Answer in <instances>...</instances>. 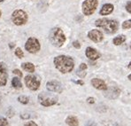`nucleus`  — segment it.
Returning a JSON list of instances; mask_svg holds the SVG:
<instances>
[{
	"instance_id": "7c9ffc66",
	"label": "nucleus",
	"mask_w": 131,
	"mask_h": 126,
	"mask_svg": "<svg viewBox=\"0 0 131 126\" xmlns=\"http://www.w3.org/2000/svg\"><path fill=\"white\" fill-rule=\"evenodd\" d=\"M87 101H88V103H89V104H93V103H95V99L92 98V97H89V98L87 99Z\"/></svg>"
},
{
	"instance_id": "4be33fe9",
	"label": "nucleus",
	"mask_w": 131,
	"mask_h": 126,
	"mask_svg": "<svg viewBox=\"0 0 131 126\" xmlns=\"http://www.w3.org/2000/svg\"><path fill=\"white\" fill-rule=\"evenodd\" d=\"M0 126H10L6 118L3 117V116H0Z\"/></svg>"
},
{
	"instance_id": "c9c22d12",
	"label": "nucleus",
	"mask_w": 131,
	"mask_h": 126,
	"mask_svg": "<svg viewBox=\"0 0 131 126\" xmlns=\"http://www.w3.org/2000/svg\"><path fill=\"white\" fill-rule=\"evenodd\" d=\"M10 47H11V48H13V44H12V43H11V44H10Z\"/></svg>"
},
{
	"instance_id": "e433bc0d",
	"label": "nucleus",
	"mask_w": 131,
	"mask_h": 126,
	"mask_svg": "<svg viewBox=\"0 0 131 126\" xmlns=\"http://www.w3.org/2000/svg\"><path fill=\"white\" fill-rule=\"evenodd\" d=\"M1 99H2V96L0 95V103H1Z\"/></svg>"
},
{
	"instance_id": "b1692460",
	"label": "nucleus",
	"mask_w": 131,
	"mask_h": 126,
	"mask_svg": "<svg viewBox=\"0 0 131 126\" xmlns=\"http://www.w3.org/2000/svg\"><path fill=\"white\" fill-rule=\"evenodd\" d=\"M14 114H15V112L13 111L12 107H10V108H9V109L6 111V116H8V117H13Z\"/></svg>"
},
{
	"instance_id": "f257e3e1",
	"label": "nucleus",
	"mask_w": 131,
	"mask_h": 126,
	"mask_svg": "<svg viewBox=\"0 0 131 126\" xmlns=\"http://www.w3.org/2000/svg\"><path fill=\"white\" fill-rule=\"evenodd\" d=\"M54 66L62 74L70 73L74 67V61L72 57L66 55H59L54 58Z\"/></svg>"
},
{
	"instance_id": "ea45409f",
	"label": "nucleus",
	"mask_w": 131,
	"mask_h": 126,
	"mask_svg": "<svg viewBox=\"0 0 131 126\" xmlns=\"http://www.w3.org/2000/svg\"><path fill=\"white\" fill-rule=\"evenodd\" d=\"M130 49H131V43H130Z\"/></svg>"
},
{
	"instance_id": "473e14b6",
	"label": "nucleus",
	"mask_w": 131,
	"mask_h": 126,
	"mask_svg": "<svg viewBox=\"0 0 131 126\" xmlns=\"http://www.w3.org/2000/svg\"><path fill=\"white\" fill-rule=\"evenodd\" d=\"M76 84H81V85H83V84H84V83H83V81H82V80H79V81H77V82H76Z\"/></svg>"
},
{
	"instance_id": "9d476101",
	"label": "nucleus",
	"mask_w": 131,
	"mask_h": 126,
	"mask_svg": "<svg viewBox=\"0 0 131 126\" xmlns=\"http://www.w3.org/2000/svg\"><path fill=\"white\" fill-rule=\"evenodd\" d=\"M7 78H8V73H7L6 64L1 61L0 62V86L6 85Z\"/></svg>"
},
{
	"instance_id": "f8f14e48",
	"label": "nucleus",
	"mask_w": 131,
	"mask_h": 126,
	"mask_svg": "<svg viewBox=\"0 0 131 126\" xmlns=\"http://www.w3.org/2000/svg\"><path fill=\"white\" fill-rule=\"evenodd\" d=\"M85 54H86L87 58L90 61H97L101 57L100 53H98L96 49L92 48V47H87L86 51H85Z\"/></svg>"
},
{
	"instance_id": "4c0bfd02",
	"label": "nucleus",
	"mask_w": 131,
	"mask_h": 126,
	"mask_svg": "<svg viewBox=\"0 0 131 126\" xmlns=\"http://www.w3.org/2000/svg\"><path fill=\"white\" fill-rule=\"evenodd\" d=\"M1 14H2V13H1V10H0V17H1Z\"/></svg>"
},
{
	"instance_id": "0eeeda50",
	"label": "nucleus",
	"mask_w": 131,
	"mask_h": 126,
	"mask_svg": "<svg viewBox=\"0 0 131 126\" xmlns=\"http://www.w3.org/2000/svg\"><path fill=\"white\" fill-rule=\"evenodd\" d=\"M24 82H25L26 86L28 87L29 90L33 91H37L40 87L41 84V79L39 76H35V75H29V76H27L24 79Z\"/></svg>"
},
{
	"instance_id": "f704fd0d",
	"label": "nucleus",
	"mask_w": 131,
	"mask_h": 126,
	"mask_svg": "<svg viewBox=\"0 0 131 126\" xmlns=\"http://www.w3.org/2000/svg\"><path fill=\"white\" fill-rule=\"evenodd\" d=\"M128 78H129V81H131V74L130 75H129V76H128Z\"/></svg>"
},
{
	"instance_id": "ddd939ff",
	"label": "nucleus",
	"mask_w": 131,
	"mask_h": 126,
	"mask_svg": "<svg viewBox=\"0 0 131 126\" xmlns=\"http://www.w3.org/2000/svg\"><path fill=\"white\" fill-rule=\"evenodd\" d=\"M90 84L94 88L97 89V90L106 91L108 89L106 83L104 82L102 79H99V78H93V79L90 81Z\"/></svg>"
},
{
	"instance_id": "cd10ccee",
	"label": "nucleus",
	"mask_w": 131,
	"mask_h": 126,
	"mask_svg": "<svg viewBox=\"0 0 131 126\" xmlns=\"http://www.w3.org/2000/svg\"><path fill=\"white\" fill-rule=\"evenodd\" d=\"M73 46L76 49H80L81 48V44L79 43V41H74V42H73Z\"/></svg>"
},
{
	"instance_id": "412c9836",
	"label": "nucleus",
	"mask_w": 131,
	"mask_h": 126,
	"mask_svg": "<svg viewBox=\"0 0 131 126\" xmlns=\"http://www.w3.org/2000/svg\"><path fill=\"white\" fill-rule=\"evenodd\" d=\"M15 55L19 58V59H22L24 57V53H23V51L21 50L20 47H17L16 48V50H15Z\"/></svg>"
},
{
	"instance_id": "72a5a7b5",
	"label": "nucleus",
	"mask_w": 131,
	"mask_h": 126,
	"mask_svg": "<svg viewBox=\"0 0 131 126\" xmlns=\"http://www.w3.org/2000/svg\"><path fill=\"white\" fill-rule=\"evenodd\" d=\"M128 67H129V69H131V61L129 63V65H128Z\"/></svg>"
},
{
	"instance_id": "423d86ee",
	"label": "nucleus",
	"mask_w": 131,
	"mask_h": 126,
	"mask_svg": "<svg viewBox=\"0 0 131 126\" xmlns=\"http://www.w3.org/2000/svg\"><path fill=\"white\" fill-rule=\"evenodd\" d=\"M97 5H98L97 0H85L82 4L83 13L86 16L92 15L97 10Z\"/></svg>"
},
{
	"instance_id": "c756f323",
	"label": "nucleus",
	"mask_w": 131,
	"mask_h": 126,
	"mask_svg": "<svg viewBox=\"0 0 131 126\" xmlns=\"http://www.w3.org/2000/svg\"><path fill=\"white\" fill-rule=\"evenodd\" d=\"M87 67H88L87 64H85V63H82V64L80 65V67H79V69H81V70H86Z\"/></svg>"
},
{
	"instance_id": "f03ea898",
	"label": "nucleus",
	"mask_w": 131,
	"mask_h": 126,
	"mask_svg": "<svg viewBox=\"0 0 131 126\" xmlns=\"http://www.w3.org/2000/svg\"><path fill=\"white\" fill-rule=\"evenodd\" d=\"M96 27L100 28L106 34H115L118 31L119 29V22L115 20L108 19V18H101V19H97L95 21Z\"/></svg>"
},
{
	"instance_id": "f3484780",
	"label": "nucleus",
	"mask_w": 131,
	"mask_h": 126,
	"mask_svg": "<svg viewBox=\"0 0 131 126\" xmlns=\"http://www.w3.org/2000/svg\"><path fill=\"white\" fill-rule=\"evenodd\" d=\"M126 39H127V37H126L125 35H119V36H115L112 39V44L114 45H121L126 41Z\"/></svg>"
},
{
	"instance_id": "bb28decb",
	"label": "nucleus",
	"mask_w": 131,
	"mask_h": 126,
	"mask_svg": "<svg viewBox=\"0 0 131 126\" xmlns=\"http://www.w3.org/2000/svg\"><path fill=\"white\" fill-rule=\"evenodd\" d=\"M24 126H38V125L34 122V121H28V122H27L24 124Z\"/></svg>"
},
{
	"instance_id": "a211bd4d",
	"label": "nucleus",
	"mask_w": 131,
	"mask_h": 126,
	"mask_svg": "<svg viewBox=\"0 0 131 126\" xmlns=\"http://www.w3.org/2000/svg\"><path fill=\"white\" fill-rule=\"evenodd\" d=\"M12 86L15 89H20L22 87V84L19 77H13L12 79Z\"/></svg>"
},
{
	"instance_id": "aec40b11",
	"label": "nucleus",
	"mask_w": 131,
	"mask_h": 126,
	"mask_svg": "<svg viewBox=\"0 0 131 126\" xmlns=\"http://www.w3.org/2000/svg\"><path fill=\"white\" fill-rule=\"evenodd\" d=\"M121 27H122L123 30H129V29H131V19L125 21L122 23V25H121Z\"/></svg>"
},
{
	"instance_id": "1a4fd4ad",
	"label": "nucleus",
	"mask_w": 131,
	"mask_h": 126,
	"mask_svg": "<svg viewBox=\"0 0 131 126\" xmlns=\"http://www.w3.org/2000/svg\"><path fill=\"white\" fill-rule=\"evenodd\" d=\"M46 88L51 93H61L63 92V86H62V84L59 81H57V80H51V81L47 82Z\"/></svg>"
},
{
	"instance_id": "9b49d317",
	"label": "nucleus",
	"mask_w": 131,
	"mask_h": 126,
	"mask_svg": "<svg viewBox=\"0 0 131 126\" xmlns=\"http://www.w3.org/2000/svg\"><path fill=\"white\" fill-rule=\"evenodd\" d=\"M88 37L94 43H100L104 40V35L98 30H91L88 33Z\"/></svg>"
},
{
	"instance_id": "c85d7f7f",
	"label": "nucleus",
	"mask_w": 131,
	"mask_h": 126,
	"mask_svg": "<svg viewBox=\"0 0 131 126\" xmlns=\"http://www.w3.org/2000/svg\"><path fill=\"white\" fill-rule=\"evenodd\" d=\"M21 118L23 120H28V118H30V115L29 114H21Z\"/></svg>"
},
{
	"instance_id": "58836bf2",
	"label": "nucleus",
	"mask_w": 131,
	"mask_h": 126,
	"mask_svg": "<svg viewBox=\"0 0 131 126\" xmlns=\"http://www.w3.org/2000/svg\"><path fill=\"white\" fill-rule=\"evenodd\" d=\"M3 1H4V0H0V3H1V2H3Z\"/></svg>"
},
{
	"instance_id": "39448f33",
	"label": "nucleus",
	"mask_w": 131,
	"mask_h": 126,
	"mask_svg": "<svg viewBox=\"0 0 131 126\" xmlns=\"http://www.w3.org/2000/svg\"><path fill=\"white\" fill-rule=\"evenodd\" d=\"M28 16L25 11L23 10H15L12 13V21L13 24L17 26H21L27 23Z\"/></svg>"
},
{
	"instance_id": "393cba45",
	"label": "nucleus",
	"mask_w": 131,
	"mask_h": 126,
	"mask_svg": "<svg viewBox=\"0 0 131 126\" xmlns=\"http://www.w3.org/2000/svg\"><path fill=\"white\" fill-rule=\"evenodd\" d=\"M125 9H126V11H127L129 13H131V1L127 2V4L125 5Z\"/></svg>"
},
{
	"instance_id": "2eb2a0df",
	"label": "nucleus",
	"mask_w": 131,
	"mask_h": 126,
	"mask_svg": "<svg viewBox=\"0 0 131 126\" xmlns=\"http://www.w3.org/2000/svg\"><path fill=\"white\" fill-rule=\"evenodd\" d=\"M66 124L68 126H79V120L76 116H69L66 119Z\"/></svg>"
},
{
	"instance_id": "2f4dec72",
	"label": "nucleus",
	"mask_w": 131,
	"mask_h": 126,
	"mask_svg": "<svg viewBox=\"0 0 131 126\" xmlns=\"http://www.w3.org/2000/svg\"><path fill=\"white\" fill-rule=\"evenodd\" d=\"M86 126H97V124L94 122H89L86 124Z\"/></svg>"
},
{
	"instance_id": "4468645a",
	"label": "nucleus",
	"mask_w": 131,
	"mask_h": 126,
	"mask_svg": "<svg viewBox=\"0 0 131 126\" xmlns=\"http://www.w3.org/2000/svg\"><path fill=\"white\" fill-rule=\"evenodd\" d=\"M114 10V5L112 4H105L102 6V8L99 11V14L103 15V16H106L109 15L113 12Z\"/></svg>"
},
{
	"instance_id": "7ed1b4c3",
	"label": "nucleus",
	"mask_w": 131,
	"mask_h": 126,
	"mask_svg": "<svg viewBox=\"0 0 131 126\" xmlns=\"http://www.w3.org/2000/svg\"><path fill=\"white\" fill-rule=\"evenodd\" d=\"M49 39L51 41V44L56 47H61L64 44H65L66 36L64 34L63 30L60 28H53L52 30L50 31V35H49Z\"/></svg>"
},
{
	"instance_id": "20e7f679",
	"label": "nucleus",
	"mask_w": 131,
	"mask_h": 126,
	"mask_svg": "<svg viewBox=\"0 0 131 126\" xmlns=\"http://www.w3.org/2000/svg\"><path fill=\"white\" fill-rule=\"evenodd\" d=\"M58 97L50 93H42L38 95V101L44 107H51L58 103Z\"/></svg>"
},
{
	"instance_id": "dca6fc26",
	"label": "nucleus",
	"mask_w": 131,
	"mask_h": 126,
	"mask_svg": "<svg viewBox=\"0 0 131 126\" xmlns=\"http://www.w3.org/2000/svg\"><path fill=\"white\" fill-rule=\"evenodd\" d=\"M21 67L22 69L25 70L27 72H29V73H34L35 70H36V67L33 63L31 62H24L21 64Z\"/></svg>"
},
{
	"instance_id": "5701e85b",
	"label": "nucleus",
	"mask_w": 131,
	"mask_h": 126,
	"mask_svg": "<svg viewBox=\"0 0 131 126\" xmlns=\"http://www.w3.org/2000/svg\"><path fill=\"white\" fill-rule=\"evenodd\" d=\"M76 74H77V76H78L79 77H81V78H84L85 76H86V75H87L86 70H81V69L77 70Z\"/></svg>"
},
{
	"instance_id": "6ab92c4d",
	"label": "nucleus",
	"mask_w": 131,
	"mask_h": 126,
	"mask_svg": "<svg viewBox=\"0 0 131 126\" xmlns=\"http://www.w3.org/2000/svg\"><path fill=\"white\" fill-rule=\"evenodd\" d=\"M18 101L21 104H24V105H27L28 102H29V99L28 97L25 96V95H21V96L18 97Z\"/></svg>"
},
{
	"instance_id": "a878e982",
	"label": "nucleus",
	"mask_w": 131,
	"mask_h": 126,
	"mask_svg": "<svg viewBox=\"0 0 131 126\" xmlns=\"http://www.w3.org/2000/svg\"><path fill=\"white\" fill-rule=\"evenodd\" d=\"M13 73L14 74V75H17V76H19L20 77H22V73H21V70L18 69V68H16V69H13Z\"/></svg>"
},
{
	"instance_id": "6e6552de",
	"label": "nucleus",
	"mask_w": 131,
	"mask_h": 126,
	"mask_svg": "<svg viewBox=\"0 0 131 126\" xmlns=\"http://www.w3.org/2000/svg\"><path fill=\"white\" fill-rule=\"evenodd\" d=\"M25 49L26 51H28V53H32V54H35V53H38L41 49V45L37 38L36 37L28 38L25 44Z\"/></svg>"
}]
</instances>
